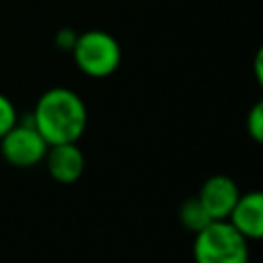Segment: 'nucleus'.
<instances>
[{
  "label": "nucleus",
  "mask_w": 263,
  "mask_h": 263,
  "mask_svg": "<svg viewBox=\"0 0 263 263\" xmlns=\"http://www.w3.org/2000/svg\"><path fill=\"white\" fill-rule=\"evenodd\" d=\"M31 123L47 146L78 142L88 123L86 105L74 90L53 86L37 99Z\"/></svg>",
  "instance_id": "1"
},
{
  "label": "nucleus",
  "mask_w": 263,
  "mask_h": 263,
  "mask_svg": "<svg viewBox=\"0 0 263 263\" xmlns=\"http://www.w3.org/2000/svg\"><path fill=\"white\" fill-rule=\"evenodd\" d=\"M195 263H249V240L228 222L214 220L195 232Z\"/></svg>",
  "instance_id": "2"
},
{
  "label": "nucleus",
  "mask_w": 263,
  "mask_h": 263,
  "mask_svg": "<svg viewBox=\"0 0 263 263\" xmlns=\"http://www.w3.org/2000/svg\"><path fill=\"white\" fill-rule=\"evenodd\" d=\"M74 64L90 78H107L121 64V47L117 39L107 31H84L76 37L72 47Z\"/></svg>",
  "instance_id": "3"
},
{
  "label": "nucleus",
  "mask_w": 263,
  "mask_h": 263,
  "mask_svg": "<svg viewBox=\"0 0 263 263\" xmlns=\"http://www.w3.org/2000/svg\"><path fill=\"white\" fill-rule=\"evenodd\" d=\"M47 142L31 123H14L2 138H0V154L12 166H35L47 154Z\"/></svg>",
  "instance_id": "4"
},
{
  "label": "nucleus",
  "mask_w": 263,
  "mask_h": 263,
  "mask_svg": "<svg viewBox=\"0 0 263 263\" xmlns=\"http://www.w3.org/2000/svg\"><path fill=\"white\" fill-rule=\"evenodd\" d=\"M240 197L238 185L228 175H212L197 191V199L212 220H228Z\"/></svg>",
  "instance_id": "5"
},
{
  "label": "nucleus",
  "mask_w": 263,
  "mask_h": 263,
  "mask_svg": "<svg viewBox=\"0 0 263 263\" xmlns=\"http://www.w3.org/2000/svg\"><path fill=\"white\" fill-rule=\"evenodd\" d=\"M43 160L47 164L49 177L64 185L78 181L84 173V154L76 142L49 146Z\"/></svg>",
  "instance_id": "6"
},
{
  "label": "nucleus",
  "mask_w": 263,
  "mask_h": 263,
  "mask_svg": "<svg viewBox=\"0 0 263 263\" xmlns=\"http://www.w3.org/2000/svg\"><path fill=\"white\" fill-rule=\"evenodd\" d=\"M228 222L247 240H263V189L240 195Z\"/></svg>",
  "instance_id": "7"
},
{
  "label": "nucleus",
  "mask_w": 263,
  "mask_h": 263,
  "mask_svg": "<svg viewBox=\"0 0 263 263\" xmlns=\"http://www.w3.org/2000/svg\"><path fill=\"white\" fill-rule=\"evenodd\" d=\"M179 222L187 228V230H191V232H199V230H203L210 222H214L212 218H210V214L205 212V208L201 205V201L197 199V195L195 197H189V199H185L183 203H181V208H179Z\"/></svg>",
  "instance_id": "8"
},
{
  "label": "nucleus",
  "mask_w": 263,
  "mask_h": 263,
  "mask_svg": "<svg viewBox=\"0 0 263 263\" xmlns=\"http://www.w3.org/2000/svg\"><path fill=\"white\" fill-rule=\"evenodd\" d=\"M247 132L257 142L263 144V99H259L247 113Z\"/></svg>",
  "instance_id": "9"
},
{
  "label": "nucleus",
  "mask_w": 263,
  "mask_h": 263,
  "mask_svg": "<svg viewBox=\"0 0 263 263\" xmlns=\"http://www.w3.org/2000/svg\"><path fill=\"white\" fill-rule=\"evenodd\" d=\"M16 123V109L12 105V101L0 92V138Z\"/></svg>",
  "instance_id": "10"
},
{
  "label": "nucleus",
  "mask_w": 263,
  "mask_h": 263,
  "mask_svg": "<svg viewBox=\"0 0 263 263\" xmlns=\"http://www.w3.org/2000/svg\"><path fill=\"white\" fill-rule=\"evenodd\" d=\"M76 33L72 31V29H62L58 35H55V45L60 47V49H66V51H72V47H74V43H76Z\"/></svg>",
  "instance_id": "11"
},
{
  "label": "nucleus",
  "mask_w": 263,
  "mask_h": 263,
  "mask_svg": "<svg viewBox=\"0 0 263 263\" xmlns=\"http://www.w3.org/2000/svg\"><path fill=\"white\" fill-rule=\"evenodd\" d=\"M253 74H255L257 84L263 88V45L255 51V58H253Z\"/></svg>",
  "instance_id": "12"
}]
</instances>
